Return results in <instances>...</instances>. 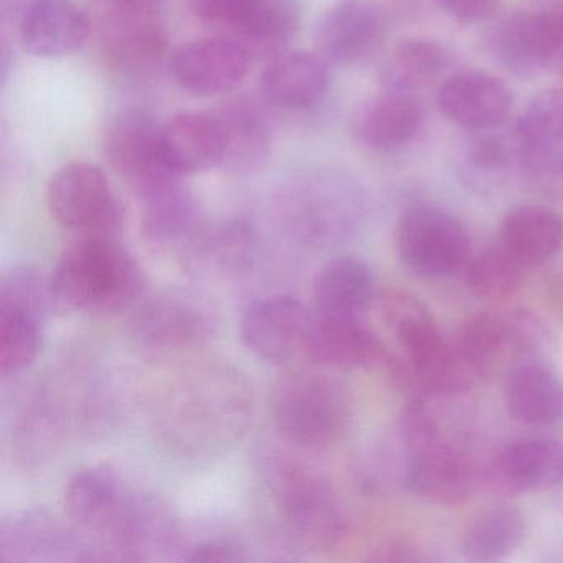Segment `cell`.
<instances>
[{"label": "cell", "mask_w": 563, "mask_h": 563, "mask_svg": "<svg viewBox=\"0 0 563 563\" xmlns=\"http://www.w3.org/2000/svg\"><path fill=\"white\" fill-rule=\"evenodd\" d=\"M361 184L335 169H306L283 179L269 200L273 220L292 242L332 249L349 242L365 217Z\"/></svg>", "instance_id": "obj_1"}, {"label": "cell", "mask_w": 563, "mask_h": 563, "mask_svg": "<svg viewBox=\"0 0 563 563\" xmlns=\"http://www.w3.org/2000/svg\"><path fill=\"white\" fill-rule=\"evenodd\" d=\"M384 311L397 341L395 351L387 349L384 365L398 387L420 398L454 397L479 380L456 342L441 334L417 298L390 296Z\"/></svg>", "instance_id": "obj_2"}, {"label": "cell", "mask_w": 563, "mask_h": 563, "mask_svg": "<svg viewBox=\"0 0 563 563\" xmlns=\"http://www.w3.org/2000/svg\"><path fill=\"white\" fill-rule=\"evenodd\" d=\"M250 417L245 382L225 368H202L167 394L161 430L180 450L210 453L233 443Z\"/></svg>", "instance_id": "obj_3"}, {"label": "cell", "mask_w": 563, "mask_h": 563, "mask_svg": "<svg viewBox=\"0 0 563 563\" xmlns=\"http://www.w3.org/2000/svg\"><path fill=\"white\" fill-rule=\"evenodd\" d=\"M58 308L114 314L143 296L144 275L117 239H78L58 256L51 276Z\"/></svg>", "instance_id": "obj_4"}, {"label": "cell", "mask_w": 563, "mask_h": 563, "mask_svg": "<svg viewBox=\"0 0 563 563\" xmlns=\"http://www.w3.org/2000/svg\"><path fill=\"white\" fill-rule=\"evenodd\" d=\"M398 431L405 450L401 484L411 496L437 506H454L473 496L479 481L473 456L441 431L423 401H411L401 411Z\"/></svg>", "instance_id": "obj_5"}, {"label": "cell", "mask_w": 563, "mask_h": 563, "mask_svg": "<svg viewBox=\"0 0 563 563\" xmlns=\"http://www.w3.org/2000/svg\"><path fill=\"white\" fill-rule=\"evenodd\" d=\"M272 415L286 443L321 451L341 443L351 431L354 404L347 387L332 375L295 371L276 382Z\"/></svg>", "instance_id": "obj_6"}, {"label": "cell", "mask_w": 563, "mask_h": 563, "mask_svg": "<svg viewBox=\"0 0 563 563\" xmlns=\"http://www.w3.org/2000/svg\"><path fill=\"white\" fill-rule=\"evenodd\" d=\"M147 494L130 489L108 466L78 471L65 489V512L101 559L131 560Z\"/></svg>", "instance_id": "obj_7"}, {"label": "cell", "mask_w": 563, "mask_h": 563, "mask_svg": "<svg viewBox=\"0 0 563 563\" xmlns=\"http://www.w3.org/2000/svg\"><path fill=\"white\" fill-rule=\"evenodd\" d=\"M272 496L286 532L311 550H329L345 536V517L331 484L301 464L283 463Z\"/></svg>", "instance_id": "obj_8"}, {"label": "cell", "mask_w": 563, "mask_h": 563, "mask_svg": "<svg viewBox=\"0 0 563 563\" xmlns=\"http://www.w3.org/2000/svg\"><path fill=\"white\" fill-rule=\"evenodd\" d=\"M47 202L55 222L77 239H118L123 232V203L95 164L77 161L58 169Z\"/></svg>", "instance_id": "obj_9"}, {"label": "cell", "mask_w": 563, "mask_h": 563, "mask_svg": "<svg viewBox=\"0 0 563 563\" xmlns=\"http://www.w3.org/2000/svg\"><path fill=\"white\" fill-rule=\"evenodd\" d=\"M395 246L401 263L423 278H450L471 260L466 227L438 207L413 206L401 212Z\"/></svg>", "instance_id": "obj_10"}, {"label": "cell", "mask_w": 563, "mask_h": 563, "mask_svg": "<svg viewBox=\"0 0 563 563\" xmlns=\"http://www.w3.org/2000/svg\"><path fill=\"white\" fill-rule=\"evenodd\" d=\"M545 332L529 312H481L464 322L456 344L479 380L507 374L542 349Z\"/></svg>", "instance_id": "obj_11"}, {"label": "cell", "mask_w": 563, "mask_h": 563, "mask_svg": "<svg viewBox=\"0 0 563 563\" xmlns=\"http://www.w3.org/2000/svg\"><path fill=\"white\" fill-rule=\"evenodd\" d=\"M163 126L143 111H128L111 124L107 134V157L111 167L126 180L137 200L183 183L179 173L164 156Z\"/></svg>", "instance_id": "obj_12"}, {"label": "cell", "mask_w": 563, "mask_h": 563, "mask_svg": "<svg viewBox=\"0 0 563 563\" xmlns=\"http://www.w3.org/2000/svg\"><path fill=\"white\" fill-rule=\"evenodd\" d=\"M217 314L207 299L186 289H166L144 299L133 318V335L154 351L196 347L212 338Z\"/></svg>", "instance_id": "obj_13"}, {"label": "cell", "mask_w": 563, "mask_h": 563, "mask_svg": "<svg viewBox=\"0 0 563 563\" xmlns=\"http://www.w3.org/2000/svg\"><path fill=\"white\" fill-rule=\"evenodd\" d=\"M190 9L200 21L225 29L252 54L278 51L299 22L296 0H190Z\"/></svg>", "instance_id": "obj_14"}, {"label": "cell", "mask_w": 563, "mask_h": 563, "mask_svg": "<svg viewBox=\"0 0 563 563\" xmlns=\"http://www.w3.org/2000/svg\"><path fill=\"white\" fill-rule=\"evenodd\" d=\"M103 27L108 64L128 75L154 70L167 51V37L156 15V0H117Z\"/></svg>", "instance_id": "obj_15"}, {"label": "cell", "mask_w": 563, "mask_h": 563, "mask_svg": "<svg viewBox=\"0 0 563 563\" xmlns=\"http://www.w3.org/2000/svg\"><path fill=\"white\" fill-rule=\"evenodd\" d=\"M387 14L372 0H341L316 24V52L329 65L351 67L374 55L387 37Z\"/></svg>", "instance_id": "obj_16"}, {"label": "cell", "mask_w": 563, "mask_h": 563, "mask_svg": "<svg viewBox=\"0 0 563 563\" xmlns=\"http://www.w3.org/2000/svg\"><path fill=\"white\" fill-rule=\"evenodd\" d=\"M80 533L71 532L45 510H22L0 527L2 562H88L100 560Z\"/></svg>", "instance_id": "obj_17"}, {"label": "cell", "mask_w": 563, "mask_h": 563, "mask_svg": "<svg viewBox=\"0 0 563 563\" xmlns=\"http://www.w3.org/2000/svg\"><path fill=\"white\" fill-rule=\"evenodd\" d=\"M311 322V309L295 296H269L243 312L242 339L262 361L286 364L305 352Z\"/></svg>", "instance_id": "obj_18"}, {"label": "cell", "mask_w": 563, "mask_h": 563, "mask_svg": "<svg viewBox=\"0 0 563 563\" xmlns=\"http://www.w3.org/2000/svg\"><path fill=\"white\" fill-rule=\"evenodd\" d=\"M252 52L233 37L190 42L174 52V80L190 93L216 97L242 85L252 67Z\"/></svg>", "instance_id": "obj_19"}, {"label": "cell", "mask_w": 563, "mask_h": 563, "mask_svg": "<svg viewBox=\"0 0 563 563\" xmlns=\"http://www.w3.org/2000/svg\"><path fill=\"white\" fill-rule=\"evenodd\" d=\"M490 52L507 70L533 77L563 52L560 12H520L500 22L490 35Z\"/></svg>", "instance_id": "obj_20"}, {"label": "cell", "mask_w": 563, "mask_h": 563, "mask_svg": "<svg viewBox=\"0 0 563 563\" xmlns=\"http://www.w3.org/2000/svg\"><path fill=\"white\" fill-rule=\"evenodd\" d=\"M487 479L509 496L552 489L563 481V446L549 438L512 441L494 456Z\"/></svg>", "instance_id": "obj_21"}, {"label": "cell", "mask_w": 563, "mask_h": 563, "mask_svg": "<svg viewBox=\"0 0 563 563\" xmlns=\"http://www.w3.org/2000/svg\"><path fill=\"white\" fill-rule=\"evenodd\" d=\"M18 27L25 51L41 58L75 54L91 34L87 12L74 0H29Z\"/></svg>", "instance_id": "obj_22"}, {"label": "cell", "mask_w": 563, "mask_h": 563, "mask_svg": "<svg viewBox=\"0 0 563 563\" xmlns=\"http://www.w3.org/2000/svg\"><path fill=\"white\" fill-rule=\"evenodd\" d=\"M437 103L441 113L457 126L486 131L506 120L512 93L503 80L486 71H461L441 84Z\"/></svg>", "instance_id": "obj_23"}, {"label": "cell", "mask_w": 563, "mask_h": 563, "mask_svg": "<svg viewBox=\"0 0 563 563\" xmlns=\"http://www.w3.org/2000/svg\"><path fill=\"white\" fill-rule=\"evenodd\" d=\"M164 156L176 173H206L225 166L229 136L220 114L183 113L161 130Z\"/></svg>", "instance_id": "obj_24"}, {"label": "cell", "mask_w": 563, "mask_h": 563, "mask_svg": "<svg viewBox=\"0 0 563 563\" xmlns=\"http://www.w3.org/2000/svg\"><path fill=\"white\" fill-rule=\"evenodd\" d=\"M302 354L321 367L361 368L384 364L387 345L365 325L364 319L319 318L312 314Z\"/></svg>", "instance_id": "obj_25"}, {"label": "cell", "mask_w": 563, "mask_h": 563, "mask_svg": "<svg viewBox=\"0 0 563 563\" xmlns=\"http://www.w3.org/2000/svg\"><path fill=\"white\" fill-rule=\"evenodd\" d=\"M329 87V64L318 52H279L266 65L260 80L268 103L283 110H312Z\"/></svg>", "instance_id": "obj_26"}, {"label": "cell", "mask_w": 563, "mask_h": 563, "mask_svg": "<svg viewBox=\"0 0 563 563\" xmlns=\"http://www.w3.org/2000/svg\"><path fill=\"white\" fill-rule=\"evenodd\" d=\"M375 292L374 269L364 260L339 256L316 276L311 312L319 318L364 319Z\"/></svg>", "instance_id": "obj_27"}, {"label": "cell", "mask_w": 563, "mask_h": 563, "mask_svg": "<svg viewBox=\"0 0 563 563\" xmlns=\"http://www.w3.org/2000/svg\"><path fill=\"white\" fill-rule=\"evenodd\" d=\"M507 411L520 423L545 427L563 418V380L555 371L529 361L510 368L504 378Z\"/></svg>", "instance_id": "obj_28"}, {"label": "cell", "mask_w": 563, "mask_h": 563, "mask_svg": "<svg viewBox=\"0 0 563 563\" xmlns=\"http://www.w3.org/2000/svg\"><path fill=\"white\" fill-rule=\"evenodd\" d=\"M423 123V110L407 93L385 91L358 110L354 121L357 140L368 150L394 151L415 140Z\"/></svg>", "instance_id": "obj_29"}, {"label": "cell", "mask_w": 563, "mask_h": 563, "mask_svg": "<svg viewBox=\"0 0 563 563\" xmlns=\"http://www.w3.org/2000/svg\"><path fill=\"white\" fill-rule=\"evenodd\" d=\"M500 245L526 268L545 265L562 250L563 219L549 207H516L500 227Z\"/></svg>", "instance_id": "obj_30"}, {"label": "cell", "mask_w": 563, "mask_h": 563, "mask_svg": "<svg viewBox=\"0 0 563 563\" xmlns=\"http://www.w3.org/2000/svg\"><path fill=\"white\" fill-rule=\"evenodd\" d=\"M143 232L161 246L190 249L203 230L202 213L184 184L140 200Z\"/></svg>", "instance_id": "obj_31"}, {"label": "cell", "mask_w": 563, "mask_h": 563, "mask_svg": "<svg viewBox=\"0 0 563 563\" xmlns=\"http://www.w3.org/2000/svg\"><path fill=\"white\" fill-rule=\"evenodd\" d=\"M256 233L249 223L236 220L217 229H206L190 245L189 256L219 276H239L252 268L256 258Z\"/></svg>", "instance_id": "obj_32"}, {"label": "cell", "mask_w": 563, "mask_h": 563, "mask_svg": "<svg viewBox=\"0 0 563 563\" xmlns=\"http://www.w3.org/2000/svg\"><path fill=\"white\" fill-rule=\"evenodd\" d=\"M526 517L509 504L483 510L467 526L463 537V553L471 562L489 563L509 556L526 537Z\"/></svg>", "instance_id": "obj_33"}, {"label": "cell", "mask_w": 563, "mask_h": 563, "mask_svg": "<svg viewBox=\"0 0 563 563\" xmlns=\"http://www.w3.org/2000/svg\"><path fill=\"white\" fill-rule=\"evenodd\" d=\"M450 64L443 45L431 38H408L391 51L382 70L385 91L407 93L430 87Z\"/></svg>", "instance_id": "obj_34"}, {"label": "cell", "mask_w": 563, "mask_h": 563, "mask_svg": "<svg viewBox=\"0 0 563 563\" xmlns=\"http://www.w3.org/2000/svg\"><path fill=\"white\" fill-rule=\"evenodd\" d=\"M44 316L0 302V372L2 377L31 367L42 347Z\"/></svg>", "instance_id": "obj_35"}, {"label": "cell", "mask_w": 563, "mask_h": 563, "mask_svg": "<svg viewBox=\"0 0 563 563\" xmlns=\"http://www.w3.org/2000/svg\"><path fill=\"white\" fill-rule=\"evenodd\" d=\"M229 136L225 166L233 170H253L269 154V131L265 118L253 104L235 101L219 113Z\"/></svg>", "instance_id": "obj_36"}, {"label": "cell", "mask_w": 563, "mask_h": 563, "mask_svg": "<svg viewBox=\"0 0 563 563\" xmlns=\"http://www.w3.org/2000/svg\"><path fill=\"white\" fill-rule=\"evenodd\" d=\"M523 268L526 266L499 243L467 263L466 285L483 301H506L522 286Z\"/></svg>", "instance_id": "obj_37"}, {"label": "cell", "mask_w": 563, "mask_h": 563, "mask_svg": "<svg viewBox=\"0 0 563 563\" xmlns=\"http://www.w3.org/2000/svg\"><path fill=\"white\" fill-rule=\"evenodd\" d=\"M520 147L530 154H542L563 141V88L537 95L516 124Z\"/></svg>", "instance_id": "obj_38"}, {"label": "cell", "mask_w": 563, "mask_h": 563, "mask_svg": "<svg viewBox=\"0 0 563 563\" xmlns=\"http://www.w3.org/2000/svg\"><path fill=\"white\" fill-rule=\"evenodd\" d=\"M499 0H437V4L464 24L484 21L493 14Z\"/></svg>", "instance_id": "obj_39"}, {"label": "cell", "mask_w": 563, "mask_h": 563, "mask_svg": "<svg viewBox=\"0 0 563 563\" xmlns=\"http://www.w3.org/2000/svg\"><path fill=\"white\" fill-rule=\"evenodd\" d=\"M243 550L230 542L209 540L187 550L186 560L189 562H239L245 560Z\"/></svg>", "instance_id": "obj_40"}, {"label": "cell", "mask_w": 563, "mask_h": 563, "mask_svg": "<svg viewBox=\"0 0 563 563\" xmlns=\"http://www.w3.org/2000/svg\"><path fill=\"white\" fill-rule=\"evenodd\" d=\"M375 560H382V562H423V560H428V556L424 555L423 550L411 545V543L398 542L388 543V545L378 549V555H375Z\"/></svg>", "instance_id": "obj_41"}, {"label": "cell", "mask_w": 563, "mask_h": 563, "mask_svg": "<svg viewBox=\"0 0 563 563\" xmlns=\"http://www.w3.org/2000/svg\"><path fill=\"white\" fill-rule=\"evenodd\" d=\"M552 291H550V296H552L553 301L556 302V309H559V314H563V278L556 279L553 283Z\"/></svg>", "instance_id": "obj_42"}]
</instances>
